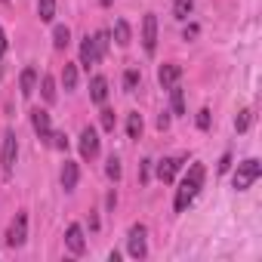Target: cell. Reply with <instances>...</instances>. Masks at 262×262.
Returning <instances> with one entry per match:
<instances>
[{
	"mask_svg": "<svg viewBox=\"0 0 262 262\" xmlns=\"http://www.w3.org/2000/svg\"><path fill=\"white\" fill-rule=\"evenodd\" d=\"M99 59H102V56H99V50H96V40L86 34V37H83V43H80V65H83V68H90V65H96Z\"/></svg>",
	"mask_w": 262,
	"mask_h": 262,
	"instance_id": "10",
	"label": "cell"
},
{
	"mask_svg": "<svg viewBox=\"0 0 262 262\" xmlns=\"http://www.w3.org/2000/svg\"><path fill=\"white\" fill-rule=\"evenodd\" d=\"M62 83H65V90H74V86H77V65H68V62H65Z\"/></svg>",
	"mask_w": 262,
	"mask_h": 262,
	"instance_id": "22",
	"label": "cell"
},
{
	"mask_svg": "<svg viewBox=\"0 0 262 262\" xmlns=\"http://www.w3.org/2000/svg\"><path fill=\"white\" fill-rule=\"evenodd\" d=\"M167 126H170V114H167V111H164V114H161V117H158V129H167Z\"/></svg>",
	"mask_w": 262,
	"mask_h": 262,
	"instance_id": "32",
	"label": "cell"
},
{
	"mask_svg": "<svg viewBox=\"0 0 262 262\" xmlns=\"http://www.w3.org/2000/svg\"><path fill=\"white\" fill-rule=\"evenodd\" d=\"M145 237H148V228H145V225H133V228H129L126 250H129V256H133V259H142V256L148 253V244H145Z\"/></svg>",
	"mask_w": 262,
	"mask_h": 262,
	"instance_id": "3",
	"label": "cell"
},
{
	"mask_svg": "<svg viewBox=\"0 0 262 262\" xmlns=\"http://www.w3.org/2000/svg\"><path fill=\"white\" fill-rule=\"evenodd\" d=\"M40 96H43V102H56V80L50 77V74H43V80H40Z\"/></svg>",
	"mask_w": 262,
	"mask_h": 262,
	"instance_id": "19",
	"label": "cell"
},
{
	"mask_svg": "<svg viewBox=\"0 0 262 262\" xmlns=\"http://www.w3.org/2000/svg\"><path fill=\"white\" fill-rule=\"evenodd\" d=\"M102 129H108V133L114 129V111L111 108H102Z\"/></svg>",
	"mask_w": 262,
	"mask_h": 262,
	"instance_id": "28",
	"label": "cell"
},
{
	"mask_svg": "<svg viewBox=\"0 0 262 262\" xmlns=\"http://www.w3.org/2000/svg\"><path fill=\"white\" fill-rule=\"evenodd\" d=\"M77 176H80L77 164L74 161H65V167H62V188L65 191H74L77 188Z\"/></svg>",
	"mask_w": 262,
	"mask_h": 262,
	"instance_id": "14",
	"label": "cell"
},
{
	"mask_svg": "<svg viewBox=\"0 0 262 262\" xmlns=\"http://www.w3.org/2000/svg\"><path fill=\"white\" fill-rule=\"evenodd\" d=\"M16 155H19L16 133H7V136H4V155H0V161H4V173H7V176H10L13 167H16Z\"/></svg>",
	"mask_w": 262,
	"mask_h": 262,
	"instance_id": "6",
	"label": "cell"
},
{
	"mask_svg": "<svg viewBox=\"0 0 262 262\" xmlns=\"http://www.w3.org/2000/svg\"><path fill=\"white\" fill-rule=\"evenodd\" d=\"M4 53H7V34H4V28H0V59H4Z\"/></svg>",
	"mask_w": 262,
	"mask_h": 262,
	"instance_id": "33",
	"label": "cell"
},
{
	"mask_svg": "<svg viewBox=\"0 0 262 262\" xmlns=\"http://www.w3.org/2000/svg\"><path fill=\"white\" fill-rule=\"evenodd\" d=\"M250 117H253L250 111H241V114H237V120H234V129H237V133H244V129L250 126Z\"/></svg>",
	"mask_w": 262,
	"mask_h": 262,
	"instance_id": "27",
	"label": "cell"
},
{
	"mask_svg": "<svg viewBox=\"0 0 262 262\" xmlns=\"http://www.w3.org/2000/svg\"><path fill=\"white\" fill-rule=\"evenodd\" d=\"M50 145H53V148H59V151H65V148H68L65 133H53V136H50Z\"/></svg>",
	"mask_w": 262,
	"mask_h": 262,
	"instance_id": "29",
	"label": "cell"
},
{
	"mask_svg": "<svg viewBox=\"0 0 262 262\" xmlns=\"http://www.w3.org/2000/svg\"><path fill=\"white\" fill-rule=\"evenodd\" d=\"M126 136L129 139H139L142 136V114L139 111H133V114L126 117Z\"/></svg>",
	"mask_w": 262,
	"mask_h": 262,
	"instance_id": "16",
	"label": "cell"
},
{
	"mask_svg": "<svg viewBox=\"0 0 262 262\" xmlns=\"http://www.w3.org/2000/svg\"><path fill=\"white\" fill-rule=\"evenodd\" d=\"M228 164H231V158H228V155H222V161H219V173H225V170H228Z\"/></svg>",
	"mask_w": 262,
	"mask_h": 262,
	"instance_id": "34",
	"label": "cell"
},
{
	"mask_svg": "<svg viewBox=\"0 0 262 262\" xmlns=\"http://www.w3.org/2000/svg\"><path fill=\"white\" fill-rule=\"evenodd\" d=\"M105 173H108V179H120V161L117 158H108V167H105Z\"/></svg>",
	"mask_w": 262,
	"mask_h": 262,
	"instance_id": "26",
	"label": "cell"
},
{
	"mask_svg": "<svg viewBox=\"0 0 262 262\" xmlns=\"http://www.w3.org/2000/svg\"><path fill=\"white\" fill-rule=\"evenodd\" d=\"M114 40H117V47H126V43H129V25H126L123 19L114 22Z\"/></svg>",
	"mask_w": 262,
	"mask_h": 262,
	"instance_id": "21",
	"label": "cell"
},
{
	"mask_svg": "<svg viewBox=\"0 0 262 262\" xmlns=\"http://www.w3.org/2000/svg\"><path fill=\"white\" fill-rule=\"evenodd\" d=\"M188 37H198V25H188V28H185V40H188Z\"/></svg>",
	"mask_w": 262,
	"mask_h": 262,
	"instance_id": "35",
	"label": "cell"
},
{
	"mask_svg": "<svg viewBox=\"0 0 262 262\" xmlns=\"http://www.w3.org/2000/svg\"><path fill=\"white\" fill-rule=\"evenodd\" d=\"M93 40H96L99 56H105V53H108V43H111V40H108V31H96V34H93Z\"/></svg>",
	"mask_w": 262,
	"mask_h": 262,
	"instance_id": "25",
	"label": "cell"
},
{
	"mask_svg": "<svg viewBox=\"0 0 262 262\" xmlns=\"http://www.w3.org/2000/svg\"><path fill=\"white\" fill-rule=\"evenodd\" d=\"M262 176V164L256 161V158H250V161H244V164H237V170H234V179H231V185L237 188V191H247L256 179Z\"/></svg>",
	"mask_w": 262,
	"mask_h": 262,
	"instance_id": "2",
	"label": "cell"
},
{
	"mask_svg": "<svg viewBox=\"0 0 262 262\" xmlns=\"http://www.w3.org/2000/svg\"><path fill=\"white\" fill-rule=\"evenodd\" d=\"M148 173H151V161H142V164H139V179L148 182Z\"/></svg>",
	"mask_w": 262,
	"mask_h": 262,
	"instance_id": "31",
	"label": "cell"
},
{
	"mask_svg": "<svg viewBox=\"0 0 262 262\" xmlns=\"http://www.w3.org/2000/svg\"><path fill=\"white\" fill-rule=\"evenodd\" d=\"M37 16H40V22H53V16H56V0H37Z\"/></svg>",
	"mask_w": 262,
	"mask_h": 262,
	"instance_id": "20",
	"label": "cell"
},
{
	"mask_svg": "<svg viewBox=\"0 0 262 262\" xmlns=\"http://www.w3.org/2000/svg\"><path fill=\"white\" fill-rule=\"evenodd\" d=\"M179 167H182V158H164L158 164V179L161 182H173V176H176Z\"/></svg>",
	"mask_w": 262,
	"mask_h": 262,
	"instance_id": "12",
	"label": "cell"
},
{
	"mask_svg": "<svg viewBox=\"0 0 262 262\" xmlns=\"http://www.w3.org/2000/svg\"><path fill=\"white\" fill-rule=\"evenodd\" d=\"M170 102H173V114H185V93L179 83L170 86Z\"/></svg>",
	"mask_w": 262,
	"mask_h": 262,
	"instance_id": "17",
	"label": "cell"
},
{
	"mask_svg": "<svg viewBox=\"0 0 262 262\" xmlns=\"http://www.w3.org/2000/svg\"><path fill=\"white\" fill-rule=\"evenodd\" d=\"M19 86H22V96L28 99V96L37 90V71H34V68H25L22 77H19Z\"/></svg>",
	"mask_w": 262,
	"mask_h": 262,
	"instance_id": "15",
	"label": "cell"
},
{
	"mask_svg": "<svg viewBox=\"0 0 262 262\" xmlns=\"http://www.w3.org/2000/svg\"><path fill=\"white\" fill-rule=\"evenodd\" d=\"M31 123H34V129H37V136H40L43 142H50V136H53V126H50V114H47L43 108L31 111Z\"/></svg>",
	"mask_w": 262,
	"mask_h": 262,
	"instance_id": "9",
	"label": "cell"
},
{
	"mask_svg": "<svg viewBox=\"0 0 262 262\" xmlns=\"http://www.w3.org/2000/svg\"><path fill=\"white\" fill-rule=\"evenodd\" d=\"M194 10V0H176V7H173V16L176 19H188Z\"/></svg>",
	"mask_w": 262,
	"mask_h": 262,
	"instance_id": "23",
	"label": "cell"
},
{
	"mask_svg": "<svg viewBox=\"0 0 262 262\" xmlns=\"http://www.w3.org/2000/svg\"><path fill=\"white\" fill-rule=\"evenodd\" d=\"M90 99H93L96 105H102V102L108 99V80H105L102 74H96V77L90 80Z\"/></svg>",
	"mask_w": 262,
	"mask_h": 262,
	"instance_id": "13",
	"label": "cell"
},
{
	"mask_svg": "<svg viewBox=\"0 0 262 262\" xmlns=\"http://www.w3.org/2000/svg\"><path fill=\"white\" fill-rule=\"evenodd\" d=\"M179 74H182V68H179L176 62H167V65H161V71H158V80H161V86H164V90H170V86L179 80Z\"/></svg>",
	"mask_w": 262,
	"mask_h": 262,
	"instance_id": "11",
	"label": "cell"
},
{
	"mask_svg": "<svg viewBox=\"0 0 262 262\" xmlns=\"http://www.w3.org/2000/svg\"><path fill=\"white\" fill-rule=\"evenodd\" d=\"M136 86H139V71H126L123 74V90L126 93H136Z\"/></svg>",
	"mask_w": 262,
	"mask_h": 262,
	"instance_id": "24",
	"label": "cell"
},
{
	"mask_svg": "<svg viewBox=\"0 0 262 262\" xmlns=\"http://www.w3.org/2000/svg\"><path fill=\"white\" fill-rule=\"evenodd\" d=\"M99 4H102V7H111V0H99Z\"/></svg>",
	"mask_w": 262,
	"mask_h": 262,
	"instance_id": "36",
	"label": "cell"
},
{
	"mask_svg": "<svg viewBox=\"0 0 262 262\" xmlns=\"http://www.w3.org/2000/svg\"><path fill=\"white\" fill-rule=\"evenodd\" d=\"M204 164H191L188 167V173H185V179L179 182V188H176V201H173V207H176V213H185L188 210V204L198 198V191H201V185H204Z\"/></svg>",
	"mask_w": 262,
	"mask_h": 262,
	"instance_id": "1",
	"label": "cell"
},
{
	"mask_svg": "<svg viewBox=\"0 0 262 262\" xmlns=\"http://www.w3.org/2000/svg\"><path fill=\"white\" fill-rule=\"evenodd\" d=\"M142 47H145L148 56L158 50V19H155V13H148L142 19Z\"/></svg>",
	"mask_w": 262,
	"mask_h": 262,
	"instance_id": "5",
	"label": "cell"
},
{
	"mask_svg": "<svg viewBox=\"0 0 262 262\" xmlns=\"http://www.w3.org/2000/svg\"><path fill=\"white\" fill-rule=\"evenodd\" d=\"M80 155L86 158V161H93L96 155H99V133L93 126H86L83 133H80Z\"/></svg>",
	"mask_w": 262,
	"mask_h": 262,
	"instance_id": "7",
	"label": "cell"
},
{
	"mask_svg": "<svg viewBox=\"0 0 262 262\" xmlns=\"http://www.w3.org/2000/svg\"><path fill=\"white\" fill-rule=\"evenodd\" d=\"M198 126H201V129H207V126H210V111H207V108H201V111H198Z\"/></svg>",
	"mask_w": 262,
	"mask_h": 262,
	"instance_id": "30",
	"label": "cell"
},
{
	"mask_svg": "<svg viewBox=\"0 0 262 262\" xmlns=\"http://www.w3.org/2000/svg\"><path fill=\"white\" fill-rule=\"evenodd\" d=\"M28 237V216L25 213H16V219L10 222V231H7V244L10 247H22Z\"/></svg>",
	"mask_w": 262,
	"mask_h": 262,
	"instance_id": "4",
	"label": "cell"
},
{
	"mask_svg": "<svg viewBox=\"0 0 262 262\" xmlns=\"http://www.w3.org/2000/svg\"><path fill=\"white\" fill-rule=\"evenodd\" d=\"M53 43H56V50H65V47L71 43V31H68V25H56V31H53Z\"/></svg>",
	"mask_w": 262,
	"mask_h": 262,
	"instance_id": "18",
	"label": "cell"
},
{
	"mask_svg": "<svg viewBox=\"0 0 262 262\" xmlns=\"http://www.w3.org/2000/svg\"><path fill=\"white\" fill-rule=\"evenodd\" d=\"M65 244H68V250H71L74 256H80V253L86 250V241H83V228H80V225H68V231H65Z\"/></svg>",
	"mask_w": 262,
	"mask_h": 262,
	"instance_id": "8",
	"label": "cell"
}]
</instances>
